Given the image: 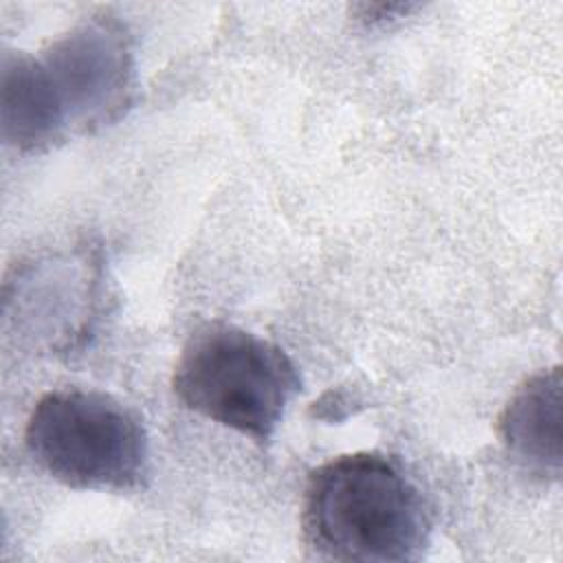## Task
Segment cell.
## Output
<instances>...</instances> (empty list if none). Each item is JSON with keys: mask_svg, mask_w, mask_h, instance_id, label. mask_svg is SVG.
I'll return each instance as SVG.
<instances>
[{"mask_svg": "<svg viewBox=\"0 0 563 563\" xmlns=\"http://www.w3.org/2000/svg\"><path fill=\"white\" fill-rule=\"evenodd\" d=\"M68 132L92 134L119 123L136 101L132 35L112 13H95L55 37L40 55Z\"/></svg>", "mask_w": 563, "mask_h": 563, "instance_id": "obj_4", "label": "cell"}, {"mask_svg": "<svg viewBox=\"0 0 563 563\" xmlns=\"http://www.w3.org/2000/svg\"><path fill=\"white\" fill-rule=\"evenodd\" d=\"M416 9L418 4H411V2H361L352 7V13L365 26H380L398 18H405Z\"/></svg>", "mask_w": 563, "mask_h": 563, "instance_id": "obj_8", "label": "cell"}, {"mask_svg": "<svg viewBox=\"0 0 563 563\" xmlns=\"http://www.w3.org/2000/svg\"><path fill=\"white\" fill-rule=\"evenodd\" d=\"M70 262H42L29 271L37 282L35 288L15 275V295L7 299H35V308L20 310L26 312L29 323L35 319V332L46 336L53 350H70L73 341L90 332V314L95 308V279L90 271L79 279L77 273L84 268L86 260L79 266H68Z\"/></svg>", "mask_w": 563, "mask_h": 563, "instance_id": "obj_7", "label": "cell"}, {"mask_svg": "<svg viewBox=\"0 0 563 563\" xmlns=\"http://www.w3.org/2000/svg\"><path fill=\"white\" fill-rule=\"evenodd\" d=\"M2 141L15 152H42L68 134V125L37 55L4 51L0 64Z\"/></svg>", "mask_w": 563, "mask_h": 563, "instance_id": "obj_6", "label": "cell"}, {"mask_svg": "<svg viewBox=\"0 0 563 563\" xmlns=\"http://www.w3.org/2000/svg\"><path fill=\"white\" fill-rule=\"evenodd\" d=\"M172 387L187 409L266 442L301 378L279 345L238 325L207 323L183 345Z\"/></svg>", "mask_w": 563, "mask_h": 563, "instance_id": "obj_2", "label": "cell"}, {"mask_svg": "<svg viewBox=\"0 0 563 563\" xmlns=\"http://www.w3.org/2000/svg\"><path fill=\"white\" fill-rule=\"evenodd\" d=\"M301 528L328 561H416L429 545L431 517L402 464L383 453L339 455L306 482Z\"/></svg>", "mask_w": 563, "mask_h": 563, "instance_id": "obj_1", "label": "cell"}, {"mask_svg": "<svg viewBox=\"0 0 563 563\" xmlns=\"http://www.w3.org/2000/svg\"><path fill=\"white\" fill-rule=\"evenodd\" d=\"M499 440L512 462L539 479H561L563 380L561 367L526 378L499 413Z\"/></svg>", "mask_w": 563, "mask_h": 563, "instance_id": "obj_5", "label": "cell"}, {"mask_svg": "<svg viewBox=\"0 0 563 563\" xmlns=\"http://www.w3.org/2000/svg\"><path fill=\"white\" fill-rule=\"evenodd\" d=\"M24 444L53 479L81 490H136L150 475V442L134 409L95 389L44 394L29 413Z\"/></svg>", "mask_w": 563, "mask_h": 563, "instance_id": "obj_3", "label": "cell"}]
</instances>
